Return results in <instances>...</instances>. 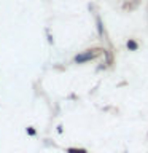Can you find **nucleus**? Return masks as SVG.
I'll return each instance as SVG.
<instances>
[{
	"label": "nucleus",
	"mask_w": 148,
	"mask_h": 153,
	"mask_svg": "<svg viewBox=\"0 0 148 153\" xmlns=\"http://www.w3.org/2000/svg\"><path fill=\"white\" fill-rule=\"evenodd\" d=\"M26 131H27V134H29V136H35V134H37V131H35L33 128H27Z\"/></svg>",
	"instance_id": "obj_4"
},
{
	"label": "nucleus",
	"mask_w": 148,
	"mask_h": 153,
	"mask_svg": "<svg viewBox=\"0 0 148 153\" xmlns=\"http://www.w3.org/2000/svg\"><path fill=\"white\" fill-rule=\"evenodd\" d=\"M99 53L95 51V50H89V51H83V53H80V54H76L75 56V62L76 64H84V62H91V61H94L95 57H97Z\"/></svg>",
	"instance_id": "obj_1"
},
{
	"label": "nucleus",
	"mask_w": 148,
	"mask_h": 153,
	"mask_svg": "<svg viewBox=\"0 0 148 153\" xmlns=\"http://www.w3.org/2000/svg\"><path fill=\"white\" fill-rule=\"evenodd\" d=\"M126 46H127V50H129V51H137V48H138L137 42H135V40H132V38H129V40H127Z\"/></svg>",
	"instance_id": "obj_2"
},
{
	"label": "nucleus",
	"mask_w": 148,
	"mask_h": 153,
	"mask_svg": "<svg viewBox=\"0 0 148 153\" xmlns=\"http://www.w3.org/2000/svg\"><path fill=\"white\" fill-rule=\"evenodd\" d=\"M67 153H88L84 148H67Z\"/></svg>",
	"instance_id": "obj_3"
},
{
	"label": "nucleus",
	"mask_w": 148,
	"mask_h": 153,
	"mask_svg": "<svg viewBox=\"0 0 148 153\" xmlns=\"http://www.w3.org/2000/svg\"><path fill=\"white\" fill-rule=\"evenodd\" d=\"M97 26H99V33L104 35V29H102V24H100V18H97Z\"/></svg>",
	"instance_id": "obj_5"
}]
</instances>
